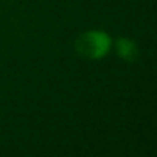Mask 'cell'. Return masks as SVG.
Listing matches in <instances>:
<instances>
[{"label": "cell", "mask_w": 157, "mask_h": 157, "mask_svg": "<svg viewBox=\"0 0 157 157\" xmlns=\"http://www.w3.org/2000/svg\"><path fill=\"white\" fill-rule=\"evenodd\" d=\"M110 37L101 31H90L78 37L75 48L81 58L85 59H100L108 52L110 49Z\"/></svg>", "instance_id": "6da1fadb"}, {"label": "cell", "mask_w": 157, "mask_h": 157, "mask_svg": "<svg viewBox=\"0 0 157 157\" xmlns=\"http://www.w3.org/2000/svg\"><path fill=\"white\" fill-rule=\"evenodd\" d=\"M117 54H118L122 59H125V61L133 63L137 59V46H135V42L130 41V39H127V37L118 39V41H117Z\"/></svg>", "instance_id": "7a4b0ae2"}]
</instances>
